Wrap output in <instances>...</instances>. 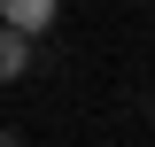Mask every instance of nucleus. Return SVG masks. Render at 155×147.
Returning <instances> with one entry per match:
<instances>
[{
    "mask_svg": "<svg viewBox=\"0 0 155 147\" xmlns=\"http://www.w3.org/2000/svg\"><path fill=\"white\" fill-rule=\"evenodd\" d=\"M31 47H39L31 31H16V23H0V85H16V77L31 70Z\"/></svg>",
    "mask_w": 155,
    "mask_h": 147,
    "instance_id": "nucleus-2",
    "label": "nucleus"
},
{
    "mask_svg": "<svg viewBox=\"0 0 155 147\" xmlns=\"http://www.w3.org/2000/svg\"><path fill=\"white\" fill-rule=\"evenodd\" d=\"M54 16H62V0H0V23H16V31H54Z\"/></svg>",
    "mask_w": 155,
    "mask_h": 147,
    "instance_id": "nucleus-1",
    "label": "nucleus"
}]
</instances>
